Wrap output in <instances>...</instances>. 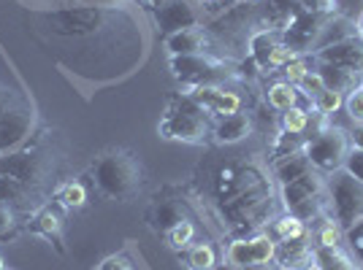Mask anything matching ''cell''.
Listing matches in <instances>:
<instances>
[{
  "mask_svg": "<svg viewBox=\"0 0 363 270\" xmlns=\"http://www.w3.org/2000/svg\"><path fill=\"white\" fill-rule=\"evenodd\" d=\"M309 127V111L301 105H293L288 111H282V130L293 135H303Z\"/></svg>",
  "mask_w": 363,
  "mask_h": 270,
  "instance_id": "obj_27",
  "label": "cell"
},
{
  "mask_svg": "<svg viewBox=\"0 0 363 270\" xmlns=\"http://www.w3.org/2000/svg\"><path fill=\"white\" fill-rule=\"evenodd\" d=\"M282 74H285V81H290L293 87H298L303 81V76L309 74V65H306L303 57H296V60H290L288 65L282 68Z\"/></svg>",
  "mask_w": 363,
  "mask_h": 270,
  "instance_id": "obj_33",
  "label": "cell"
},
{
  "mask_svg": "<svg viewBox=\"0 0 363 270\" xmlns=\"http://www.w3.org/2000/svg\"><path fill=\"white\" fill-rule=\"evenodd\" d=\"M336 6V0H298V8L309 11V14H320V16H328Z\"/></svg>",
  "mask_w": 363,
  "mask_h": 270,
  "instance_id": "obj_38",
  "label": "cell"
},
{
  "mask_svg": "<svg viewBox=\"0 0 363 270\" xmlns=\"http://www.w3.org/2000/svg\"><path fill=\"white\" fill-rule=\"evenodd\" d=\"M323 195H325V179L320 176L318 170H309L298 179L288 181V184H279V200H282V209L298 216L301 222L315 219L323 209Z\"/></svg>",
  "mask_w": 363,
  "mask_h": 270,
  "instance_id": "obj_6",
  "label": "cell"
},
{
  "mask_svg": "<svg viewBox=\"0 0 363 270\" xmlns=\"http://www.w3.org/2000/svg\"><path fill=\"white\" fill-rule=\"evenodd\" d=\"M171 76L187 87H220L230 78V68L223 60H214L209 54H184L168 60Z\"/></svg>",
  "mask_w": 363,
  "mask_h": 270,
  "instance_id": "obj_9",
  "label": "cell"
},
{
  "mask_svg": "<svg viewBox=\"0 0 363 270\" xmlns=\"http://www.w3.org/2000/svg\"><path fill=\"white\" fill-rule=\"evenodd\" d=\"M184 219H190V216H187L184 203H179V200H157L147 211V225H150V230L160 233V235H168Z\"/></svg>",
  "mask_w": 363,
  "mask_h": 270,
  "instance_id": "obj_17",
  "label": "cell"
},
{
  "mask_svg": "<svg viewBox=\"0 0 363 270\" xmlns=\"http://www.w3.org/2000/svg\"><path fill=\"white\" fill-rule=\"evenodd\" d=\"M347 38H355V22H350L347 16L325 19L315 52H320V49H325V46H331V44H342V41H347Z\"/></svg>",
  "mask_w": 363,
  "mask_h": 270,
  "instance_id": "obj_20",
  "label": "cell"
},
{
  "mask_svg": "<svg viewBox=\"0 0 363 270\" xmlns=\"http://www.w3.org/2000/svg\"><path fill=\"white\" fill-rule=\"evenodd\" d=\"M90 184L101 197L128 203L144 189V165L130 149H106L92 160Z\"/></svg>",
  "mask_w": 363,
  "mask_h": 270,
  "instance_id": "obj_3",
  "label": "cell"
},
{
  "mask_svg": "<svg viewBox=\"0 0 363 270\" xmlns=\"http://www.w3.org/2000/svg\"><path fill=\"white\" fill-rule=\"evenodd\" d=\"M323 25H325V16L309 14V11H303V8H293V11L285 16L282 44L290 46L296 54L312 52V49H318Z\"/></svg>",
  "mask_w": 363,
  "mask_h": 270,
  "instance_id": "obj_10",
  "label": "cell"
},
{
  "mask_svg": "<svg viewBox=\"0 0 363 270\" xmlns=\"http://www.w3.org/2000/svg\"><path fill=\"white\" fill-rule=\"evenodd\" d=\"M187 265H190V270H214L217 268L214 249L209 243H196V246H190V252H187Z\"/></svg>",
  "mask_w": 363,
  "mask_h": 270,
  "instance_id": "obj_26",
  "label": "cell"
},
{
  "mask_svg": "<svg viewBox=\"0 0 363 270\" xmlns=\"http://www.w3.org/2000/svg\"><path fill=\"white\" fill-rule=\"evenodd\" d=\"M206 3H214V0H206Z\"/></svg>",
  "mask_w": 363,
  "mask_h": 270,
  "instance_id": "obj_46",
  "label": "cell"
},
{
  "mask_svg": "<svg viewBox=\"0 0 363 270\" xmlns=\"http://www.w3.org/2000/svg\"><path fill=\"white\" fill-rule=\"evenodd\" d=\"M350 135V149L363 151V122H352V127L347 130Z\"/></svg>",
  "mask_w": 363,
  "mask_h": 270,
  "instance_id": "obj_41",
  "label": "cell"
},
{
  "mask_svg": "<svg viewBox=\"0 0 363 270\" xmlns=\"http://www.w3.org/2000/svg\"><path fill=\"white\" fill-rule=\"evenodd\" d=\"M328 192V209H331V219L339 227L347 230L352 222H358L363 216V184L355 181L345 170L331 173V179L325 184Z\"/></svg>",
  "mask_w": 363,
  "mask_h": 270,
  "instance_id": "obj_8",
  "label": "cell"
},
{
  "mask_svg": "<svg viewBox=\"0 0 363 270\" xmlns=\"http://www.w3.org/2000/svg\"><path fill=\"white\" fill-rule=\"evenodd\" d=\"M309 170H315V168L309 165V157L301 151H296V154H288V157H282V160H277L274 163V176L279 184H288V181L298 179L303 173H309Z\"/></svg>",
  "mask_w": 363,
  "mask_h": 270,
  "instance_id": "obj_22",
  "label": "cell"
},
{
  "mask_svg": "<svg viewBox=\"0 0 363 270\" xmlns=\"http://www.w3.org/2000/svg\"><path fill=\"white\" fill-rule=\"evenodd\" d=\"M358 90H363V71H361V76H358Z\"/></svg>",
  "mask_w": 363,
  "mask_h": 270,
  "instance_id": "obj_44",
  "label": "cell"
},
{
  "mask_svg": "<svg viewBox=\"0 0 363 270\" xmlns=\"http://www.w3.org/2000/svg\"><path fill=\"white\" fill-rule=\"evenodd\" d=\"M303 149V141H301V135H293V133H282L277 135V141L272 143V157H274V163L277 160H282V157H288V154H296V151H301Z\"/></svg>",
  "mask_w": 363,
  "mask_h": 270,
  "instance_id": "obj_28",
  "label": "cell"
},
{
  "mask_svg": "<svg viewBox=\"0 0 363 270\" xmlns=\"http://www.w3.org/2000/svg\"><path fill=\"white\" fill-rule=\"evenodd\" d=\"M315 268L318 270H361L355 259L345 254L339 246H318L315 249Z\"/></svg>",
  "mask_w": 363,
  "mask_h": 270,
  "instance_id": "obj_21",
  "label": "cell"
},
{
  "mask_svg": "<svg viewBox=\"0 0 363 270\" xmlns=\"http://www.w3.org/2000/svg\"><path fill=\"white\" fill-rule=\"evenodd\" d=\"M355 33H358V41H363V14L358 16V25H355Z\"/></svg>",
  "mask_w": 363,
  "mask_h": 270,
  "instance_id": "obj_42",
  "label": "cell"
},
{
  "mask_svg": "<svg viewBox=\"0 0 363 270\" xmlns=\"http://www.w3.org/2000/svg\"><path fill=\"white\" fill-rule=\"evenodd\" d=\"M214 127V117L198 103L190 92L171 95L163 111V119L157 124V135L166 141L182 143H203Z\"/></svg>",
  "mask_w": 363,
  "mask_h": 270,
  "instance_id": "obj_4",
  "label": "cell"
},
{
  "mask_svg": "<svg viewBox=\"0 0 363 270\" xmlns=\"http://www.w3.org/2000/svg\"><path fill=\"white\" fill-rule=\"evenodd\" d=\"M166 52L171 57H184V54H206L209 38L201 28H187V30H177L166 35Z\"/></svg>",
  "mask_w": 363,
  "mask_h": 270,
  "instance_id": "obj_18",
  "label": "cell"
},
{
  "mask_svg": "<svg viewBox=\"0 0 363 270\" xmlns=\"http://www.w3.org/2000/svg\"><path fill=\"white\" fill-rule=\"evenodd\" d=\"M16 230V209L9 200H0V238Z\"/></svg>",
  "mask_w": 363,
  "mask_h": 270,
  "instance_id": "obj_35",
  "label": "cell"
},
{
  "mask_svg": "<svg viewBox=\"0 0 363 270\" xmlns=\"http://www.w3.org/2000/svg\"><path fill=\"white\" fill-rule=\"evenodd\" d=\"M60 157L49 141H35L22 151L0 154V200H9L19 211H35L55 195Z\"/></svg>",
  "mask_w": 363,
  "mask_h": 270,
  "instance_id": "obj_1",
  "label": "cell"
},
{
  "mask_svg": "<svg viewBox=\"0 0 363 270\" xmlns=\"http://www.w3.org/2000/svg\"><path fill=\"white\" fill-rule=\"evenodd\" d=\"M303 154L309 157V165L318 173H336L342 170L345 160L350 154V135L342 127L328 124L325 130H320L318 135H312L303 143Z\"/></svg>",
  "mask_w": 363,
  "mask_h": 270,
  "instance_id": "obj_7",
  "label": "cell"
},
{
  "mask_svg": "<svg viewBox=\"0 0 363 270\" xmlns=\"http://www.w3.org/2000/svg\"><path fill=\"white\" fill-rule=\"evenodd\" d=\"M65 206L57 203V200H49L46 206L33 213V222H30V230L35 235H41L46 238L57 252H65V246H62V225H65Z\"/></svg>",
  "mask_w": 363,
  "mask_h": 270,
  "instance_id": "obj_12",
  "label": "cell"
},
{
  "mask_svg": "<svg viewBox=\"0 0 363 270\" xmlns=\"http://www.w3.org/2000/svg\"><path fill=\"white\" fill-rule=\"evenodd\" d=\"M155 22H157L160 33L171 35V33H177V30L198 28L201 16H198V11L187 0H168L160 8H155Z\"/></svg>",
  "mask_w": 363,
  "mask_h": 270,
  "instance_id": "obj_14",
  "label": "cell"
},
{
  "mask_svg": "<svg viewBox=\"0 0 363 270\" xmlns=\"http://www.w3.org/2000/svg\"><path fill=\"white\" fill-rule=\"evenodd\" d=\"M266 100L274 111H288L293 105H298V87H293L290 81H274L266 92Z\"/></svg>",
  "mask_w": 363,
  "mask_h": 270,
  "instance_id": "obj_24",
  "label": "cell"
},
{
  "mask_svg": "<svg viewBox=\"0 0 363 270\" xmlns=\"http://www.w3.org/2000/svg\"><path fill=\"white\" fill-rule=\"evenodd\" d=\"M0 270H6V262H3V257H0Z\"/></svg>",
  "mask_w": 363,
  "mask_h": 270,
  "instance_id": "obj_45",
  "label": "cell"
},
{
  "mask_svg": "<svg viewBox=\"0 0 363 270\" xmlns=\"http://www.w3.org/2000/svg\"><path fill=\"white\" fill-rule=\"evenodd\" d=\"M55 200L62 203L65 209H82L84 203H87V187L82 184V181H65L57 187V192H55Z\"/></svg>",
  "mask_w": 363,
  "mask_h": 270,
  "instance_id": "obj_25",
  "label": "cell"
},
{
  "mask_svg": "<svg viewBox=\"0 0 363 270\" xmlns=\"http://www.w3.org/2000/svg\"><path fill=\"white\" fill-rule=\"evenodd\" d=\"M274 259L279 270H309L315 268V249L309 246V235L303 233L298 238L277 240Z\"/></svg>",
  "mask_w": 363,
  "mask_h": 270,
  "instance_id": "obj_13",
  "label": "cell"
},
{
  "mask_svg": "<svg viewBox=\"0 0 363 270\" xmlns=\"http://www.w3.org/2000/svg\"><path fill=\"white\" fill-rule=\"evenodd\" d=\"M298 87H301V90L306 92V95H309L312 100H315L320 92L325 90V81H323V76H320L318 71H309V74L303 76V81L298 84Z\"/></svg>",
  "mask_w": 363,
  "mask_h": 270,
  "instance_id": "obj_37",
  "label": "cell"
},
{
  "mask_svg": "<svg viewBox=\"0 0 363 270\" xmlns=\"http://www.w3.org/2000/svg\"><path fill=\"white\" fill-rule=\"evenodd\" d=\"M306 233V227L298 216H293V213H285V216H279L277 222H274V235L277 240H285V238H298Z\"/></svg>",
  "mask_w": 363,
  "mask_h": 270,
  "instance_id": "obj_29",
  "label": "cell"
},
{
  "mask_svg": "<svg viewBox=\"0 0 363 270\" xmlns=\"http://www.w3.org/2000/svg\"><path fill=\"white\" fill-rule=\"evenodd\" d=\"M277 44H279V35L274 30H257L250 38V62H255V68L260 71H269V60Z\"/></svg>",
  "mask_w": 363,
  "mask_h": 270,
  "instance_id": "obj_19",
  "label": "cell"
},
{
  "mask_svg": "<svg viewBox=\"0 0 363 270\" xmlns=\"http://www.w3.org/2000/svg\"><path fill=\"white\" fill-rule=\"evenodd\" d=\"M217 203L239 230L257 227L272 213V184L255 165H228L214 181Z\"/></svg>",
  "mask_w": 363,
  "mask_h": 270,
  "instance_id": "obj_2",
  "label": "cell"
},
{
  "mask_svg": "<svg viewBox=\"0 0 363 270\" xmlns=\"http://www.w3.org/2000/svg\"><path fill=\"white\" fill-rule=\"evenodd\" d=\"M318 60L323 65H336V68H347L361 74L363 71V41L347 38L342 44H331L318 52Z\"/></svg>",
  "mask_w": 363,
  "mask_h": 270,
  "instance_id": "obj_15",
  "label": "cell"
},
{
  "mask_svg": "<svg viewBox=\"0 0 363 270\" xmlns=\"http://www.w3.org/2000/svg\"><path fill=\"white\" fill-rule=\"evenodd\" d=\"M345 240H347L350 252H352V259H358V265L363 268V216L345 230Z\"/></svg>",
  "mask_w": 363,
  "mask_h": 270,
  "instance_id": "obj_32",
  "label": "cell"
},
{
  "mask_svg": "<svg viewBox=\"0 0 363 270\" xmlns=\"http://www.w3.org/2000/svg\"><path fill=\"white\" fill-rule=\"evenodd\" d=\"M277 240L272 235H252V238H239L228 246V265L233 270L263 268L274 259Z\"/></svg>",
  "mask_w": 363,
  "mask_h": 270,
  "instance_id": "obj_11",
  "label": "cell"
},
{
  "mask_svg": "<svg viewBox=\"0 0 363 270\" xmlns=\"http://www.w3.org/2000/svg\"><path fill=\"white\" fill-rule=\"evenodd\" d=\"M33 103L22 92L0 84V154L14 151L33 130Z\"/></svg>",
  "mask_w": 363,
  "mask_h": 270,
  "instance_id": "obj_5",
  "label": "cell"
},
{
  "mask_svg": "<svg viewBox=\"0 0 363 270\" xmlns=\"http://www.w3.org/2000/svg\"><path fill=\"white\" fill-rule=\"evenodd\" d=\"M98 270H136V268H133V262L125 254H114V257H106V259L98 265Z\"/></svg>",
  "mask_w": 363,
  "mask_h": 270,
  "instance_id": "obj_40",
  "label": "cell"
},
{
  "mask_svg": "<svg viewBox=\"0 0 363 270\" xmlns=\"http://www.w3.org/2000/svg\"><path fill=\"white\" fill-rule=\"evenodd\" d=\"M345 111H347V117L352 122H363V90H355L347 92V98H345Z\"/></svg>",
  "mask_w": 363,
  "mask_h": 270,
  "instance_id": "obj_34",
  "label": "cell"
},
{
  "mask_svg": "<svg viewBox=\"0 0 363 270\" xmlns=\"http://www.w3.org/2000/svg\"><path fill=\"white\" fill-rule=\"evenodd\" d=\"M252 135V117L236 111L230 117H220L212 127V141L220 146H230V143H242Z\"/></svg>",
  "mask_w": 363,
  "mask_h": 270,
  "instance_id": "obj_16",
  "label": "cell"
},
{
  "mask_svg": "<svg viewBox=\"0 0 363 270\" xmlns=\"http://www.w3.org/2000/svg\"><path fill=\"white\" fill-rule=\"evenodd\" d=\"M168 238V246L171 249H190V243L196 238V225L190 222V219H184L182 225H177L171 233L166 235Z\"/></svg>",
  "mask_w": 363,
  "mask_h": 270,
  "instance_id": "obj_30",
  "label": "cell"
},
{
  "mask_svg": "<svg viewBox=\"0 0 363 270\" xmlns=\"http://www.w3.org/2000/svg\"><path fill=\"white\" fill-rule=\"evenodd\" d=\"M144 3H147V6H152V8H160V6H163V3H168V0H144Z\"/></svg>",
  "mask_w": 363,
  "mask_h": 270,
  "instance_id": "obj_43",
  "label": "cell"
},
{
  "mask_svg": "<svg viewBox=\"0 0 363 270\" xmlns=\"http://www.w3.org/2000/svg\"><path fill=\"white\" fill-rule=\"evenodd\" d=\"M342 243V230L336 222H328V225L320 230V246H339Z\"/></svg>",
  "mask_w": 363,
  "mask_h": 270,
  "instance_id": "obj_39",
  "label": "cell"
},
{
  "mask_svg": "<svg viewBox=\"0 0 363 270\" xmlns=\"http://www.w3.org/2000/svg\"><path fill=\"white\" fill-rule=\"evenodd\" d=\"M312 103H315V108H318L323 117H331V114H336V111L345 105V98H342V92H333L325 87Z\"/></svg>",
  "mask_w": 363,
  "mask_h": 270,
  "instance_id": "obj_31",
  "label": "cell"
},
{
  "mask_svg": "<svg viewBox=\"0 0 363 270\" xmlns=\"http://www.w3.org/2000/svg\"><path fill=\"white\" fill-rule=\"evenodd\" d=\"M345 173H350L355 181H361L363 184V151L361 149H350L347 160H345V165H342Z\"/></svg>",
  "mask_w": 363,
  "mask_h": 270,
  "instance_id": "obj_36",
  "label": "cell"
},
{
  "mask_svg": "<svg viewBox=\"0 0 363 270\" xmlns=\"http://www.w3.org/2000/svg\"><path fill=\"white\" fill-rule=\"evenodd\" d=\"M320 76H323V81H325V87L333 92H352L358 87V76L355 71H347V68H336V65H323L320 62Z\"/></svg>",
  "mask_w": 363,
  "mask_h": 270,
  "instance_id": "obj_23",
  "label": "cell"
}]
</instances>
